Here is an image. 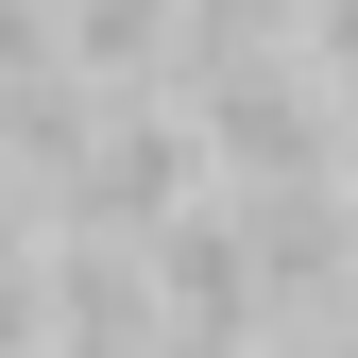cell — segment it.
<instances>
[{"label": "cell", "mask_w": 358, "mask_h": 358, "mask_svg": "<svg viewBox=\"0 0 358 358\" xmlns=\"http://www.w3.org/2000/svg\"><path fill=\"white\" fill-rule=\"evenodd\" d=\"M52 358H171V307H154L137 239H52Z\"/></svg>", "instance_id": "6da1fadb"}, {"label": "cell", "mask_w": 358, "mask_h": 358, "mask_svg": "<svg viewBox=\"0 0 358 358\" xmlns=\"http://www.w3.org/2000/svg\"><path fill=\"white\" fill-rule=\"evenodd\" d=\"M290 52L324 69V85H358V0H307V17H290Z\"/></svg>", "instance_id": "7a4b0ae2"}]
</instances>
